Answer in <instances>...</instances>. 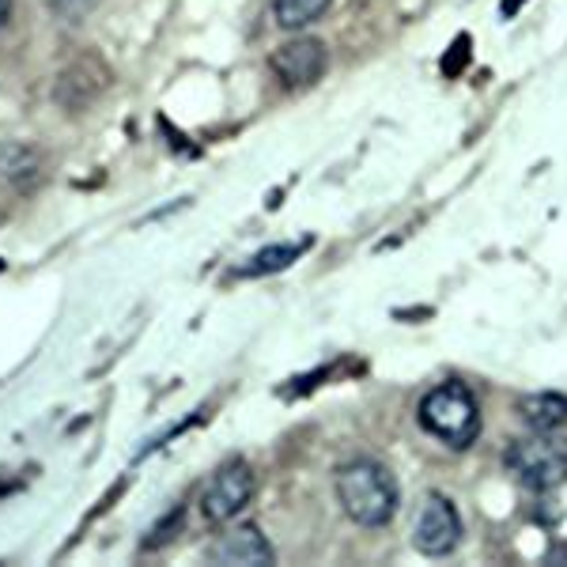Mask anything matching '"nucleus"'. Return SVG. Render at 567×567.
<instances>
[{"label": "nucleus", "instance_id": "1", "mask_svg": "<svg viewBox=\"0 0 567 567\" xmlns=\"http://www.w3.org/2000/svg\"><path fill=\"white\" fill-rule=\"evenodd\" d=\"M337 499H341L344 515L360 526H386L398 515L401 488L398 477L382 462L355 458L337 470Z\"/></svg>", "mask_w": 567, "mask_h": 567}, {"label": "nucleus", "instance_id": "2", "mask_svg": "<svg viewBox=\"0 0 567 567\" xmlns=\"http://www.w3.org/2000/svg\"><path fill=\"white\" fill-rule=\"evenodd\" d=\"M420 424H424V432L443 439L446 446L465 451L481 435V409L462 382H443L420 401Z\"/></svg>", "mask_w": 567, "mask_h": 567}, {"label": "nucleus", "instance_id": "3", "mask_svg": "<svg viewBox=\"0 0 567 567\" xmlns=\"http://www.w3.org/2000/svg\"><path fill=\"white\" fill-rule=\"evenodd\" d=\"M507 470L515 473L518 484H526V488L548 492L567 481V446L545 432L515 439V443L507 446Z\"/></svg>", "mask_w": 567, "mask_h": 567}, {"label": "nucleus", "instance_id": "4", "mask_svg": "<svg viewBox=\"0 0 567 567\" xmlns=\"http://www.w3.org/2000/svg\"><path fill=\"white\" fill-rule=\"evenodd\" d=\"M254 488H258V481H254L250 465L243 462L224 465V470L213 473L205 492H200V518L213 526L227 523V518H235L254 499Z\"/></svg>", "mask_w": 567, "mask_h": 567}, {"label": "nucleus", "instance_id": "5", "mask_svg": "<svg viewBox=\"0 0 567 567\" xmlns=\"http://www.w3.org/2000/svg\"><path fill=\"white\" fill-rule=\"evenodd\" d=\"M462 542V515L443 492H432L424 499L416 515V526H413V545L420 548L424 556H446L454 553Z\"/></svg>", "mask_w": 567, "mask_h": 567}, {"label": "nucleus", "instance_id": "6", "mask_svg": "<svg viewBox=\"0 0 567 567\" xmlns=\"http://www.w3.org/2000/svg\"><path fill=\"white\" fill-rule=\"evenodd\" d=\"M326 45L318 39H291L272 50V72L288 87H307L326 72Z\"/></svg>", "mask_w": 567, "mask_h": 567}, {"label": "nucleus", "instance_id": "7", "mask_svg": "<svg viewBox=\"0 0 567 567\" xmlns=\"http://www.w3.org/2000/svg\"><path fill=\"white\" fill-rule=\"evenodd\" d=\"M272 560H277V553H272V545L265 542V534H258V526L231 529V534H224L213 548H208V564L258 567V564H272Z\"/></svg>", "mask_w": 567, "mask_h": 567}, {"label": "nucleus", "instance_id": "8", "mask_svg": "<svg viewBox=\"0 0 567 567\" xmlns=\"http://www.w3.org/2000/svg\"><path fill=\"white\" fill-rule=\"evenodd\" d=\"M518 413L534 432H556L560 424H567V398L564 393H529L518 401Z\"/></svg>", "mask_w": 567, "mask_h": 567}, {"label": "nucleus", "instance_id": "9", "mask_svg": "<svg viewBox=\"0 0 567 567\" xmlns=\"http://www.w3.org/2000/svg\"><path fill=\"white\" fill-rule=\"evenodd\" d=\"M307 250V243H277V246H265L250 258V265H243L239 277H261V272H280L288 269L291 261H299Z\"/></svg>", "mask_w": 567, "mask_h": 567}, {"label": "nucleus", "instance_id": "10", "mask_svg": "<svg viewBox=\"0 0 567 567\" xmlns=\"http://www.w3.org/2000/svg\"><path fill=\"white\" fill-rule=\"evenodd\" d=\"M329 4H333V0H277L272 12H277V23L284 31H299V27H310V23L322 20Z\"/></svg>", "mask_w": 567, "mask_h": 567}, {"label": "nucleus", "instance_id": "11", "mask_svg": "<svg viewBox=\"0 0 567 567\" xmlns=\"http://www.w3.org/2000/svg\"><path fill=\"white\" fill-rule=\"evenodd\" d=\"M465 45H470V39H458V45H454V61H443V72H446V76H454V72L462 69V61H465Z\"/></svg>", "mask_w": 567, "mask_h": 567}, {"label": "nucleus", "instance_id": "12", "mask_svg": "<svg viewBox=\"0 0 567 567\" xmlns=\"http://www.w3.org/2000/svg\"><path fill=\"white\" fill-rule=\"evenodd\" d=\"M8 16H12V0H0V27L8 23Z\"/></svg>", "mask_w": 567, "mask_h": 567}, {"label": "nucleus", "instance_id": "13", "mask_svg": "<svg viewBox=\"0 0 567 567\" xmlns=\"http://www.w3.org/2000/svg\"><path fill=\"white\" fill-rule=\"evenodd\" d=\"M518 4H523V0H503V16H515Z\"/></svg>", "mask_w": 567, "mask_h": 567}]
</instances>
